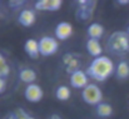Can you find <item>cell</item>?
Wrapping results in <instances>:
<instances>
[{
    "label": "cell",
    "mask_w": 129,
    "mask_h": 119,
    "mask_svg": "<svg viewBox=\"0 0 129 119\" xmlns=\"http://www.w3.org/2000/svg\"><path fill=\"white\" fill-rule=\"evenodd\" d=\"M85 73L89 78H93L96 81H105L113 73H115V67L110 58L102 55L91 60Z\"/></svg>",
    "instance_id": "6da1fadb"
},
{
    "label": "cell",
    "mask_w": 129,
    "mask_h": 119,
    "mask_svg": "<svg viewBox=\"0 0 129 119\" xmlns=\"http://www.w3.org/2000/svg\"><path fill=\"white\" fill-rule=\"evenodd\" d=\"M108 50L115 55L129 53V34L125 32H114L107 41Z\"/></svg>",
    "instance_id": "7a4b0ae2"
},
{
    "label": "cell",
    "mask_w": 129,
    "mask_h": 119,
    "mask_svg": "<svg viewBox=\"0 0 129 119\" xmlns=\"http://www.w3.org/2000/svg\"><path fill=\"white\" fill-rule=\"evenodd\" d=\"M82 98L89 105H98L102 103L103 93L96 84H88L82 92Z\"/></svg>",
    "instance_id": "3957f363"
},
{
    "label": "cell",
    "mask_w": 129,
    "mask_h": 119,
    "mask_svg": "<svg viewBox=\"0 0 129 119\" xmlns=\"http://www.w3.org/2000/svg\"><path fill=\"white\" fill-rule=\"evenodd\" d=\"M39 49H40V55L50 56V55L55 54L59 49L58 40L51 37H43L39 40Z\"/></svg>",
    "instance_id": "277c9868"
},
{
    "label": "cell",
    "mask_w": 129,
    "mask_h": 119,
    "mask_svg": "<svg viewBox=\"0 0 129 119\" xmlns=\"http://www.w3.org/2000/svg\"><path fill=\"white\" fill-rule=\"evenodd\" d=\"M43 95H44L43 89L40 88V85H38L35 83L26 85V88L24 90V97L30 103H39L43 99Z\"/></svg>",
    "instance_id": "5b68a950"
},
{
    "label": "cell",
    "mask_w": 129,
    "mask_h": 119,
    "mask_svg": "<svg viewBox=\"0 0 129 119\" xmlns=\"http://www.w3.org/2000/svg\"><path fill=\"white\" fill-rule=\"evenodd\" d=\"M88 75L83 70H77L70 74V85L75 89H84L88 85Z\"/></svg>",
    "instance_id": "8992f818"
},
{
    "label": "cell",
    "mask_w": 129,
    "mask_h": 119,
    "mask_svg": "<svg viewBox=\"0 0 129 119\" xmlns=\"http://www.w3.org/2000/svg\"><path fill=\"white\" fill-rule=\"evenodd\" d=\"M61 4V0H38L35 1V9L40 11H58Z\"/></svg>",
    "instance_id": "52a82bcc"
},
{
    "label": "cell",
    "mask_w": 129,
    "mask_h": 119,
    "mask_svg": "<svg viewBox=\"0 0 129 119\" xmlns=\"http://www.w3.org/2000/svg\"><path fill=\"white\" fill-rule=\"evenodd\" d=\"M73 35V26L68 21H60L55 26V37L59 40H67Z\"/></svg>",
    "instance_id": "ba28073f"
},
{
    "label": "cell",
    "mask_w": 129,
    "mask_h": 119,
    "mask_svg": "<svg viewBox=\"0 0 129 119\" xmlns=\"http://www.w3.org/2000/svg\"><path fill=\"white\" fill-rule=\"evenodd\" d=\"M37 18H35V13L30 9H24L20 11L19 16H18V21L20 25L25 26V28H29L31 25H34Z\"/></svg>",
    "instance_id": "9c48e42d"
},
{
    "label": "cell",
    "mask_w": 129,
    "mask_h": 119,
    "mask_svg": "<svg viewBox=\"0 0 129 119\" xmlns=\"http://www.w3.org/2000/svg\"><path fill=\"white\" fill-rule=\"evenodd\" d=\"M24 50L25 53L31 58V59H38L40 55V49H39V40L28 39L24 44Z\"/></svg>",
    "instance_id": "30bf717a"
},
{
    "label": "cell",
    "mask_w": 129,
    "mask_h": 119,
    "mask_svg": "<svg viewBox=\"0 0 129 119\" xmlns=\"http://www.w3.org/2000/svg\"><path fill=\"white\" fill-rule=\"evenodd\" d=\"M85 48H86V51L89 53V55H90V56H93L94 59H95V58L102 56L103 48H102V45H100L99 40L88 39L86 40V44H85Z\"/></svg>",
    "instance_id": "8fae6325"
},
{
    "label": "cell",
    "mask_w": 129,
    "mask_h": 119,
    "mask_svg": "<svg viewBox=\"0 0 129 119\" xmlns=\"http://www.w3.org/2000/svg\"><path fill=\"white\" fill-rule=\"evenodd\" d=\"M86 34L89 37V39H95V40H99L103 34H104V28L102 24L99 23H93L88 26L86 29Z\"/></svg>",
    "instance_id": "7c38bea8"
},
{
    "label": "cell",
    "mask_w": 129,
    "mask_h": 119,
    "mask_svg": "<svg viewBox=\"0 0 129 119\" xmlns=\"http://www.w3.org/2000/svg\"><path fill=\"white\" fill-rule=\"evenodd\" d=\"M19 79L21 80L23 83L29 84H34V81L37 80V73L30 69V68H24L19 70Z\"/></svg>",
    "instance_id": "4fadbf2b"
},
{
    "label": "cell",
    "mask_w": 129,
    "mask_h": 119,
    "mask_svg": "<svg viewBox=\"0 0 129 119\" xmlns=\"http://www.w3.org/2000/svg\"><path fill=\"white\" fill-rule=\"evenodd\" d=\"M115 75L120 80L129 78V63L127 60H120L118 65L115 67Z\"/></svg>",
    "instance_id": "5bb4252c"
},
{
    "label": "cell",
    "mask_w": 129,
    "mask_h": 119,
    "mask_svg": "<svg viewBox=\"0 0 129 119\" xmlns=\"http://www.w3.org/2000/svg\"><path fill=\"white\" fill-rule=\"evenodd\" d=\"M95 113L99 118H109L112 117L113 114V108L109 103H105V102H102L100 104L96 105L95 108Z\"/></svg>",
    "instance_id": "9a60e30c"
},
{
    "label": "cell",
    "mask_w": 129,
    "mask_h": 119,
    "mask_svg": "<svg viewBox=\"0 0 129 119\" xmlns=\"http://www.w3.org/2000/svg\"><path fill=\"white\" fill-rule=\"evenodd\" d=\"M82 6L78 9V18L79 19H83V20H86V19H89V16L93 14V11H94V5H91L90 8H88V6H85L86 5V3L88 1H78Z\"/></svg>",
    "instance_id": "2e32d148"
},
{
    "label": "cell",
    "mask_w": 129,
    "mask_h": 119,
    "mask_svg": "<svg viewBox=\"0 0 129 119\" xmlns=\"http://www.w3.org/2000/svg\"><path fill=\"white\" fill-rule=\"evenodd\" d=\"M70 94H72V92H70V89H69L67 85H60V86H58L56 90H55V97H56V99L60 100V102H67V100H69Z\"/></svg>",
    "instance_id": "e0dca14e"
},
{
    "label": "cell",
    "mask_w": 129,
    "mask_h": 119,
    "mask_svg": "<svg viewBox=\"0 0 129 119\" xmlns=\"http://www.w3.org/2000/svg\"><path fill=\"white\" fill-rule=\"evenodd\" d=\"M9 74H10V67H9L6 59L4 58V55L0 53V78L5 79Z\"/></svg>",
    "instance_id": "ac0fdd59"
},
{
    "label": "cell",
    "mask_w": 129,
    "mask_h": 119,
    "mask_svg": "<svg viewBox=\"0 0 129 119\" xmlns=\"http://www.w3.org/2000/svg\"><path fill=\"white\" fill-rule=\"evenodd\" d=\"M14 114H15L16 119H34L29 113H26V112L23 110V109H18Z\"/></svg>",
    "instance_id": "d6986e66"
},
{
    "label": "cell",
    "mask_w": 129,
    "mask_h": 119,
    "mask_svg": "<svg viewBox=\"0 0 129 119\" xmlns=\"http://www.w3.org/2000/svg\"><path fill=\"white\" fill-rule=\"evenodd\" d=\"M5 89H6V81H5V79L0 78V94H3L5 92Z\"/></svg>",
    "instance_id": "ffe728a7"
},
{
    "label": "cell",
    "mask_w": 129,
    "mask_h": 119,
    "mask_svg": "<svg viewBox=\"0 0 129 119\" xmlns=\"http://www.w3.org/2000/svg\"><path fill=\"white\" fill-rule=\"evenodd\" d=\"M118 4H120V5H127V4H129V0H119Z\"/></svg>",
    "instance_id": "44dd1931"
},
{
    "label": "cell",
    "mask_w": 129,
    "mask_h": 119,
    "mask_svg": "<svg viewBox=\"0 0 129 119\" xmlns=\"http://www.w3.org/2000/svg\"><path fill=\"white\" fill-rule=\"evenodd\" d=\"M49 119H61V118H60L58 114H53V115H51V117H50Z\"/></svg>",
    "instance_id": "7402d4cb"
},
{
    "label": "cell",
    "mask_w": 129,
    "mask_h": 119,
    "mask_svg": "<svg viewBox=\"0 0 129 119\" xmlns=\"http://www.w3.org/2000/svg\"><path fill=\"white\" fill-rule=\"evenodd\" d=\"M5 119H16V117H15V114H10L8 118H5Z\"/></svg>",
    "instance_id": "603a6c76"
},
{
    "label": "cell",
    "mask_w": 129,
    "mask_h": 119,
    "mask_svg": "<svg viewBox=\"0 0 129 119\" xmlns=\"http://www.w3.org/2000/svg\"><path fill=\"white\" fill-rule=\"evenodd\" d=\"M128 34H129V26H128Z\"/></svg>",
    "instance_id": "cb8c5ba5"
}]
</instances>
